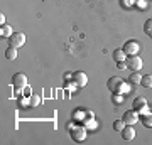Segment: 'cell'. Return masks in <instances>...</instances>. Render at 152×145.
Returning <instances> with one entry per match:
<instances>
[{
  "label": "cell",
  "instance_id": "obj_24",
  "mask_svg": "<svg viewBox=\"0 0 152 145\" xmlns=\"http://www.w3.org/2000/svg\"><path fill=\"white\" fill-rule=\"evenodd\" d=\"M0 24H2V26H4V24H5V15H4V14H2V15H0Z\"/></svg>",
  "mask_w": 152,
  "mask_h": 145
},
{
  "label": "cell",
  "instance_id": "obj_13",
  "mask_svg": "<svg viewBox=\"0 0 152 145\" xmlns=\"http://www.w3.org/2000/svg\"><path fill=\"white\" fill-rule=\"evenodd\" d=\"M112 56H113V59L117 61V63H120V61H125V58H127V54L124 52V49H115Z\"/></svg>",
  "mask_w": 152,
  "mask_h": 145
},
{
  "label": "cell",
  "instance_id": "obj_17",
  "mask_svg": "<svg viewBox=\"0 0 152 145\" xmlns=\"http://www.w3.org/2000/svg\"><path fill=\"white\" fill-rule=\"evenodd\" d=\"M140 85L144 86V88H152V74H145V76H142Z\"/></svg>",
  "mask_w": 152,
  "mask_h": 145
},
{
  "label": "cell",
  "instance_id": "obj_3",
  "mask_svg": "<svg viewBox=\"0 0 152 145\" xmlns=\"http://www.w3.org/2000/svg\"><path fill=\"white\" fill-rule=\"evenodd\" d=\"M139 111L137 110H127V111L124 113V117H122V120L125 122V125H135L139 123Z\"/></svg>",
  "mask_w": 152,
  "mask_h": 145
},
{
  "label": "cell",
  "instance_id": "obj_11",
  "mask_svg": "<svg viewBox=\"0 0 152 145\" xmlns=\"http://www.w3.org/2000/svg\"><path fill=\"white\" fill-rule=\"evenodd\" d=\"M39 105H41V96L32 93V95L29 96V108H37Z\"/></svg>",
  "mask_w": 152,
  "mask_h": 145
},
{
  "label": "cell",
  "instance_id": "obj_23",
  "mask_svg": "<svg viewBox=\"0 0 152 145\" xmlns=\"http://www.w3.org/2000/svg\"><path fill=\"white\" fill-rule=\"evenodd\" d=\"M86 118H88V120L93 118V113H91V111H86ZM85 122H86V120H85Z\"/></svg>",
  "mask_w": 152,
  "mask_h": 145
},
{
  "label": "cell",
  "instance_id": "obj_19",
  "mask_svg": "<svg viewBox=\"0 0 152 145\" xmlns=\"http://www.w3.org/2000/svg\"><path fill=\"white\" fill-rule=\"evenodd\" d=\"M144 32H145L149 37H152V17L151 19H147L145 24H144Z\"/></svg>",
  "mask_w": 152,
  "mask_h": 145
},
{
  "label": "cell",
  "instance_id": "obj_16",
  "mask_svg": "<svg viewBox=\"0 0 152 145\" xmlns=\"http://www.w3.org/2000/svg\"><path fill=\"white\" fill-rule=\"evenodd\" d=\"M125 100V95H122V93H115V95H112V101H113V105H122Z\"/></svg>",
  "mask_w": 152,
  "mask_h": 145
},
{
  "label": "cell",
  "instance_id": "obj_18",
  "mask_svg": "<svg viewBox=\"0 0 152 145\" xmlns=\"http://www.w3.org/2000/svg\"><path fill=\"white\" fill-rule=\"evenodd\" d=\"M129 81H130V83H134V85H140L142 76L139 74V71H134V73L130 74V78H129Z\"/></svg>",
  "mask_w": 152,
  "mask_h": 145
},
{
  "label": "cell",
  "instance_id": "obj_4",
  "mask_svg": "<svg viewBox=\"0 0 152 145\" xmlns=\"http://www.w3.org/2000/svg\"><path fill=\"white\" fill-rule=\"evenodd\" d=\"M122 49H124V52L127 54V58H129V56H137V54H139V49H140V46H139V42H137V41H127V42H125V46Z\"/></svg>",
  "mask_w": 152,
  "mask_h": 145
},
{
  "label": "cell",
  "instance_id": "obj_8",
  "mask_svg": "<svg viewBox=\"0 0 152 145\" xmlns=\"http://www.w3.org/2000/svg\"><path fill=\"white\" fill-rule=\"evenodd\" d=\"M120 133H122V138L129 142V140H132L135 137V128H134V125H125L124 130H122Z\"/></svg>",
  "mask_w": 152,
  "mask_h": 145
},
{
  "label": "cell",
  "instance_id": "obj_20",
  "mask_svg": "<svg viewBox=\"0 0 152 145\" xmlns=\"http://www.w3.org/2000/svg\"><path fill=\"white\" fill-rule=\"evenodd\" d=\"M124 127H125L124 120H117V122L113 123V130H115V132H122V130H124Z\"/></svg>",
  "mask_w": 152,
  "mask_h": 145
},
{
  "label": "cell",
  "instance_id": "obj_9",
  "mask_svg": "<svg viewBox=\"0 0 152 145\" xmlns=\"http://www.w3.org/2000/svg\"><path fill=\"white\" fill-rule=\"evenodd\" d=\"M73 138L78 140V142L80 140H85L86 138V128L81 127V125L80 127H73Z\"/></svg>",
  "mask_w": 152,
  "mask_h": 145
},
{
  "label": "cell",
  "instance_id": "obj_1",
  "mask_svg": "<svg viewBox=\"0 0 152 145\" xmlns=\"http://www.w3.org/2000/svg\"><path fill=\"white\" fill-rule=\"evenodd\" d=\"M107 86H108V90L112 93H122V95H125V93L130 91V86L125 83V79H122L118 76H112L108 79V83H107Z\"/></svg>",
  "mask_w": 152,
  "mask_h": 145
},
{
  "label": "cell",
  "instance_id": "obj_6",
  "mask_svg": "<svg viewBox=\"0 0 152 145\" xmlns=\"http://www.w3.org/2000/svg\"><path fill=\"white\" fill-rule=\"evenodd\" d=\"M73 83H75L76 88H83V86H86L88 83V76L83 73V71H76L75 74H73Z\"/></svg>",
  "mask_w": 152,
  "mask_h": 145
},
{
  "label": "cell",
  "instance_id": "obj_21",
  "mask_svg": "<svg viewBox=\"0 0 152 145\" xmlns=\"http://www.w3.org/2000/svg\"><path fill=\"white\" fill-rule=\"evenodd\" d=\"M117 66H118V69H127V63H125V61H120V63H117Z\"/></svg>",
  "mask_w": 152,
  "mask_h": 145
},
{
  "label": "cell",
  "instance_id": "obj_12",
  "mask_svg": "<svg viewBox=\"0 0 152 145\" xmlns=\"http://www.w3.org/2000/svg\"><path fill=\"white\" fill-rule=\"evenodd\" d=\"M12 34H14L12 27H10V26H7V24H4V26H2V29H0V36H2V37H5V39H9Z\"/></svg>",
  "mask_w": 152,
  "mask_h": 145
},
{
  "label": "cell",
  "instance_id": "obj_2",
  "mask_svg": "<svg viewBox=\"0 0 152 145\" xmlns=\"http://www.w3.org/2000/svg\"><path fill=\"white\" fill-rule=\"evenodd\" d=\"M26 44V34L24 32H14L9 37V46L10 47H15V49H19V47H22Z\"/></svg>",
  "mask_w": 152,
  "mask_h": 145
},
{
  "label": "cell",
  "instance_id": "obj_7",
  "mask_svg": "<svg viewBox=\"0 0 152 145\" xmlns=\"http://www.w3.org/2000/svg\"><path fill=\"white\" fill-rule=\"evenodd\" d=\"M12 83H14L15 88H26L27 86V76L24 74V73H17L12 78Z\"/></svg>",
  "mask_w": 152,
  "mask_h": 145
},
{
  "label": "cell",
  "instance_id": "obj_22",
  "mask_svg": "<svg viewBox=\"0 0 152 145\" xmlns=\"http://www.w3.org/2000/svg\"><path fill=\"white\" fill-rule=\"evenodd\" d=\"M64 79L68 81V79H73V74L71 73H64Z\"/></svg>",
  "mask_w": 152,
  "mask_h": 145
},
{
  "label": "cell",
  "instance_id": "obj_5",
  "mask_svg": "<svg viewBox=\"0 0 152 145\" xmlns=\"http://www.w3.org/2000/svg\"><path fill=\"white\" fill-rule=\"evenodd\" d=\"M127 69L140 71L142 69V59L139 56H129V58H127Z\"/></svg>",
  "mask_w": 152,
  "mask_h": 145
},
{
  "label": "cell",
  "instance_id": "obj_14",
  "mask_svg": "<svg viewBox=\"0 0 152 145\" xmlns=\"http://www.w3.org/2000/svg\"><path fill=\"white\" fill-rule=\"evenodd\" d=\"M5 58H7L9 61L17 59V49H15V47H10V46H9V49L5 51Z\"/></svg>",
  "mask_w": 152,
  "mask_h": 145
},
{
  "label": "cell",
  "instance_id": "obj_10",
  "mask_svg": "<svg viewBox=\"0 0 152 145\" xmlns=\"http://www.w3.org/2000/svg\"><path fill=\"white\" fill-rule=\"evenodd\" d=\"M147 106V100L144 96H139L134 100V110H137V111H140L142 108H145Z\"/></svg>",
  "mask_w": 152,
  "mask_h": 145
},
{
  "label": "cell",
  "instance_id": "obj_15",
  "mask_svg": "<svg viewBox=\"0 0 152 145\" xmlns=\"http://www.w3.org/2000/svg\"><path fill=\"white\" fill-rule=\"evenodd\" d=\"M142 123H144V127H147V128H151L152 127V113H145V115H142Z\"/></svg>",
  "mask_w": 152,
  "mask_h": 145
}]
</instances>
